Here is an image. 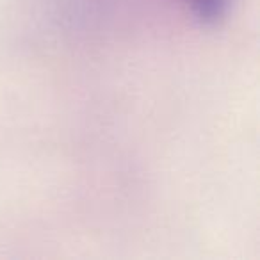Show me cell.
<instances>
[{"label":"cell","mask_w":260,"mask_h":260,"mask_svg":"<svg viewBox=\"0 0 260 260\" xmlns=\"http://www.w3.org/2000/svg\"><path fill=\"white\" fill-rule=\"evenodd\" d=\"M202 23H216L226 15L232 0H185Z\"/></svg>","instance_id":"cell-1"}]
</instances>
